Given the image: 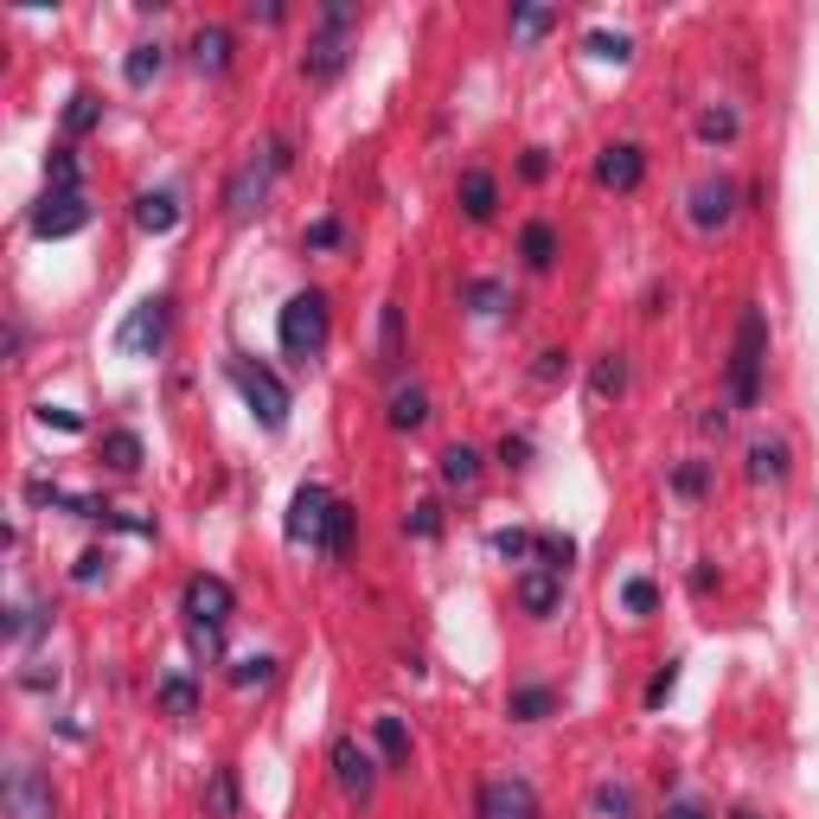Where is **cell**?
Here are the masks:
<instances>
[{
    "instance_id": "cell-10",
    "label": "cell",
    "mask_w": 819,
    "mask_h": 819,
    "mask_svg": "<svg viewBox=\"0 0 819 819\" xmlns=\"http://www.w3.org/2000/svg\"><path fill=\"white\" fill-rule=\"evenodd\" d=\"M333 762V781H339V793H353V800H365V793L378 788V762H372V749H358L353 737H339L327 749Z\"/></svg>"
},
{
    "instance_id": "cell-38",
    "label": "cell",
    "mask_w": 819,
    "mask_h": 819,
    "mask_svg": "<svg viewBox=\"0 0 819 819\" xmlns=\"http://www.w3.org/2000/svg\"><path fill=\"white\" fill-rule=\"evenodd\" d=\"M269 679H276V660H269V653H250V660L230 665V685H269Z\"/></svg>"
},
{
    "instance_id": "cell-16",
    "label": "cell",
    "mask_w": 819,
    "mask_h": 819,
    "mask_svg": "<svg viewBox=\"0 0 819 819\" xmlns=\"http://www.w3.org/2000/svg\"><path fill=\"white\" fill-rule=\"evenodd\" d=\"M455 199H461V211H467L474 225H486V218L500 211V186H493V174L467 167V174H461V186H455Z\"/></svg>"
},
{
    "instance_id": "cell-30",
    "label": "cell",
    "mask_w": 819,
    "mask_h": 819,
    "mask_svg": "<svg viewBox=\"0 0 819 819\" xmlns=\"http://www.w3.org/2000/svg\"><path fill=\"white\" fill-rule=\"evenodd\" d=\"M698 135H704L711 148H717V141H737V135H742V116L730 109V102H711V109L698 116Z\"/></svg>"
},
{
    "instance_id": "cell-32",
    "label": "cell",
    "mask_w": 819,
    "mask_h": 819,
    "mask_svg": "<svg viewBox=\"0 0 819 819\" xmlns=\"http://www.w3.org/2000/svg\"><path fill=\"white\" fill-rule=\"evenodd\" d=\"M384 358H378V365H397V358H404V307H397V302H384Z\"/></svg>"
},
{
    "instance_id": "cell-25",
    "label": "cell",
    "mask_w": 819,
    "mask_h": 819,
    "mask_svg": "<svg viewBox=\"0 0 819 819\" xmlns=\"http://www.w3.org/2000/svg\"><path fill=\"white\" fill-rule=\"evenodd\" d=\"M160 71H167V46H135V51L122 58V77L135 83V90H148Z\"/></svg>"
},
{
    "instance_id": "cell-18",
    "label": "cell",
    "mask_w": 819,
    "mask_h": 819,
    "mask_svg": "<svg viewBox=\"0 0 819 819\" xmlns=\"http://www.w3.org/2000/svg\"><path fill=\"white\" fill-rule=\"evenodd\" d=\"M193 65L211 71V77L230 65V32H225V26H199V32H193Z\"/></svg>"
},
{
    "instance_id": "cell-29",
    "label": "cell",
    "mask_w": 819,
    "mask_h": 819,
    "mask_svg": "<svg viewBox=\"0 0 819 819\" xmlns=\"http://www.w3.org/2000/svg\"><path fill=\"white\" fill-rule=\"evenodd\" d=\"M589 391H595L602 404H609V397H621V391H628V358H621V353H602V358H595V378H589Z\"/></svg>"
},
{
    "instance_id": "cell-47",
    "label": "cell",
    "mask_w": 819,
    "mask_h": 819,
    "mask_svg": "<svg viewBox=\"0 0 819 819\" xmlns=\"http://www.w3.org/2000/svg\"><path fill=\"white\" fill-rule=\"evenodd\" d=\"M102 570H109V551H83L77 557V583H97Z\"/></svg>"
},
{
    "instance_id": "cell-1",
    "label": "cell",
    "mask_w": 819,
    "mask_h": 819,
    "mask_svg": "<svg viewBox=\"0 0 819 819\" xmlns=\"http://www.w3.org/2000/svg\"><path fill=\"white\" fill-rule=\"evenodd\" d=\"M179 609H186V628H193V647H199V660H218V634H225V621L237 614V595H230L225 576H211L199 570L186 595H179Z\"/></svg>"
},
{
    "instance_id": "cell-35",
    "label": "cell",
    "mask_w": 819,
    "mask_h": 819,
    "mask_svg": "<svg viewBox=\"0 0 819 819\" xmlns=\"http://www.w3.org/2000/svg\"><path fill=\"white\" fill-rule=\"evenodd\" d=\"M544 570H570V557H576V544L570 537H557V532H537V551H532Z\"/></svg>"
},
{
    "instance_id": "cell-4",
    "label": "cell",
    "mask_w": 819,
    "mask_h": 819,
    "mask_svg": "<svg viewBox=\"0 0 819 819\" xmlns=\"http://www.w3.org/2000/svg\"><path fill=\"white\" fill-rule=\"evenodd\" d=\"M327 333H333V314H327V295H320V288L295 295V302L282 307V320H276L282 353L295 358V365H307V358L327 353Z\"/></svg>"
},
{
    "instance_id": "cell-34",
    "label": "cell",
    "mask_w": 819,
    "mask_h": 819,
    "mask_svg": "<svg viewBox=\"0 0 819 819\" xmlns=\"http://www.w3.org/2000/svg\"><path fill=\"white\" fill-rule=\"evenodd\" d=\"M704 486H711V467H704V461L672 467V493H679V500H704Z\"/></svg>"
},
{
    "instance_id": "cell-33",
    "label": "cell",
    "mask_w": 819,
    "mask_h": 819,
    "mask_svg": "<svg viewBox=\"0 0 819 819\" xmlns=\"http://www.w3.org/2000/svg\"><path fill=\"white\" fill-rule=\"evenodd\" d=\"M551 26H557L551 7H519V13H512V39H544Z\"/></svg>"
},
{
    "instance_id": "cell-14",
    "label": "cell",
    "mask_w": 819,
    "mask_h": 819,
    "mask_svg": "<svg viewBox=\"0 0 819 819\" xmlns=\"http://www.w3.org/2000/svg\"><path fill=\"white\" fill-rule=\"evenodd\" d=\"M730 211H737V186L730 179H698L691 186V225L698 230H723Z\"/></svg>"
},
{
    "instance_id": "cell-52",
    "label": "cell",
    "mask_w": 819,
    "mask_h": 819,
    "mask_svg": "<svg viewBox=\"0 0 819 819\" xmlns=\"http://www.w3.org/2000/svg\"><path fill=\"white\" fill-rule=\"evenodd\" d=\"M730 819H756V813H730Z\"/></svg>"
},
{
    "instance_id": "cell-41",
    "label": "cell",
    "mask_w": 819,
    "mask_h": 819,
    "mask_svg": "<svg viewBox=\"0 0 819 819\" xmlns=\"http://www.w3.org/2000/svg\"><path fill=\"white\" fill-rule=\"evenodd\" d=\"M211 813H218V819L237 813V781H230V768H218V774H211Z\"/></svg>"
},
{
    "instance_id": "cell-3",
    "label": "cell",
    "mask_w": 819,
    "mask_h": 819,
    "mask_svg": "<svg viewBox=\"0 0 819 819\" xmlns=\"http://www.w3.org/2000/svg\"><path fill=\"white\" fill-rule=\"evenodd\" d=\"M353 26H358V7H346V0L320 7V32H314V39H307V51H302V77H307V83H333V77L346 71Z\"/></svg>"
},
{
    "instance_id": "cell-51",
    "label": "cell",
    "mask_w": 819,
    "mask_h": 819,
    "mask_svg": "<svg viewBox=\"0 0 819 819\" xmlns=\"http://www.w3.org/2000/svg\"><path fill=\"white\" fill-rule=\"evenodd\" d=\"M665 819H704V807H698V800H679V807H672Z\"/></svg>"
},
{
    "instance_id": "cell-31",
    "label": "cell",
    "mask_w": 819,
    "mask_h": 819,
    "mask_svg": "<svg viewBox=\"0 0 819 819\" xmlns=\"http://www.w3.org/2000/svg\"><path fill=\"white\" fill-rule=\"evenodd\" d=\"M97 122H102V97L97 90H77L71 109H65V135H90Z\"/></svg>"
},
{
    "instance_id": "cell-15",
    "label": "cell",
    "mask_w": 819,
    "mask_h": 819,
    "mask_svg": "<svg viewBox=\"0 0 819 819\" xmlns=\"http://www.w3.org/2000/svg\"><path fill=\"white\" fill-rule=\"evenodd\" d=\"M7 807L20 819H51V788H39L32 768H13V774H7Z\"/></svg>"
},
{
    "instance_id": "cell-27",
    "label": "cell",
    "mask_w": 819,
    "mask_h": 819,
    "mask_svg": "<svg viewBox=\"0 0 819 819\" xmlns=\"http://www.w3.org/2000/svg\"><path fill=\"white\" fill-rule=\"evenodd\" d=\"M46 193H83V160L71 148H58L46 160Z\"/></svg>"
},
{
    "instance_id": "cell-43",
    "label": "cell",
    "mask_w": 819,
    "mask_h": 819,
    "mask_svg": "<svg viewBox=\"0 0 819 819\" xmlns=\"http://www.w3.org/2000/svg\"><path fill=\"white\" fill-rule=\"evenodd\" d=\"M589 51H595V58H614V65H621V58L634 51V39H628V32H589Z\"/></svg>"
},
{
    "instance_id": "cell-19",
    "label": "cell",
    "mask_w": 819,
    "mask_h": 819,
    "mask_svg": "<svg viewBox=\"0 0 819 819\" xmlns=\"http://www.w3.org/2000/svg\"><path fill=\"white\" fill-rule=\"evenodd\" d=\"M154 698H160V711H167V717H193V711H199V685H193L186 672H167V679L154 685Z\"/></svg>"
},
{
    "instance_id": "cell-9",
    "label": "cell",
    "mask_w": 819,
    "mask_h": 819,
    "mask_svg": "<svg viewBox=\"0 0 819 819\" xmlns=\"http://www.w3.org/2000/svg\"><path fill=\"white\" fill-rule=\"evenodd\" d=\"M474 813L481 819H544V807H537V788L525 774H500V781L481 788V807H474Z\"/></svg>"
},
{
    "instance_id": "cell-11",
    "label": "cell",
    "mask_w": 819,
    "mask_h": 819,
    "mask_svg": "<svg viewBox=\"0 0 819 819\" xmlns=\"http://www.w3.org/2000/svg\"><path fill=\"white\" fill-rule=\"evenodd\" d=\"M83 225H90V205H83V193H46V199H39V211H32V230H39V237H77Z\"/></svg>"
},
{
    "instance_id": "cell-21",
    "label": "cell",
    "mask_w": 819,
    "mask_h": 819,
    "mask_svg": "<svg viewBox=\"0 0 819 819\" xmlns=\"http://www.w3.org/2000/svg\"><path fill=\"white\" fill-rule=\"evenodd\" d=\"M749 481L756 486L788 481V442H756V448H749Z\"/></svg>"
},
{
    "instance_id": "cell-48",
    "label": "cell",
    "mask_w": 819,
    "mask_h": 819,
    "mask_svg": "<svg viewBox=\"0 0 819 819\" xmlns=\"http://www.w3.org/2000/svg\"><path fill=\"white\" fill-rule=\"evenodd\" d=\"M570 372V353H537V378H563Z\"/></svg>"
},
{
    "instance_id": "cell-28",
    "label": "cell",
    "mask_w": 819,
    "mask_h": 819,
    "mask_svg": "<svg viewBox=\"0 0 819 819\" xmlns=\"http://www.w3.org/2000/svg\"><path fill=\"white\" fill-rule=\"evenodd\" d=\"M378 756H384V768H410V730H404V717H378Z\"/></svg>"
},
{
    "instance_id": "cell-42",
    "label": "cell",
    "mask_w": 819,
    "mask_h": 819,
    "mask_svg": "<svg viewBox=\"0 0 819 819\" xmlns=\"http://www.w3.org/2000/svg\"><path fill=\"white\" fill-rule=\"evenodd\" d=\"M493 551H500L506 563H519V557H532L537 551V537L532 532H493Z\"/></svg>"
},
{
    "instance_id": "cell-44",
    "label": "cell",
    "mask_w": 819,
    "mask_h": 819,
    "mask_svg": "<svg viewBox=\"0 0 819 819\" xmlns=\"http://www.w3.org/2000/svg\"><path fill=\"white\" fill-rule=\"evenodd\" d=\"M672 685H679V660H665L660 672H653V685H647V711H660L665 698H672Z\"/></svg>"
},
{
    "instance_id": "cell-49",
    "label": "cell",
    "mask_w": 819,
    "mask_h": 819,
    "mask_svg": "<svg viewBox=\"0 0 819 819\" xmlns=\"http://www.w3.org/2000/svg\"><path fill=\"white\" fill-rule=\"evenodd\" d=\"M525 455H532V442H525V435H506V442H500V461H506V467H519Z\"/></svg>"
},
{
    "instance_id": "cell-13",
    "label": "cell",
    "mask_w": 819,
    "mask_h": 819,
    "mask_svg": "<svg viewBox=\"0 0 819 819\" xmlns=\"http://www.w3.org/2000/svg\"><path fill=\"white\" fill-rule=\"evenodd\" d=\"M595 179H602L609 193H634L640 179H647V148H634V141H614V148H602Z\"/></svg>"
},
{
    "instance_id": "cell-24",
    "label": "cell",
    "mask_w": 819,
    "mask_h": 819,
    "mask_svg": "<svg viewBox=\"0 0 819 819\" xmlns=\"http://www.w3.org/2000/svg\"><path fill=\"white\" fill-rule=\"evenodd\" d=\"M423 423H430V391L404 384V391L391 397V430H423Z\"/></svg>"
},
{
    "instance_id": "cell-37",
    "label": "cell",
    "mask_w": 819,
    "mask_h": 819,
    "mask_svg": "<svg viewBox=\"0 0 819 819\" xmlns=\"http://www.w3.org/2000/svg\"><path fill=\"white\" fill-rule=\"evenodd\" d=\"M628 813H634V793L602 781V788H595V819H628Z\"/></svg>"
},
{
    "instance_id": "cell-23",
    "label": "cell",
    "mask_w": 819,
    "mask_h": 819,
    "mask_svg": "<svg viewBox=\"0 0 819 819\" xmlns=\"http://www.w3.org/2000/svg\"><path fill=\"white\" fill-rule=\"evenodd\" d=\"M442 481H448V486H474V481H481V448L448 442V448H442Z\"/></svg>"
},
{
    "instance_id": "cell-17",
    "label": "cell",
    "mask_w": 819,
    "mask_h": 819,
    "mask_svg": "<svg viewBox=\"0 0 819 819\" xmlns=\"http://www.w3.org/2000/svg\"><path fill=\"white\" fill-rule=\"evenodd\" d=\"M135 225L148 230V237H167V230L179 225V199L174 193H141V199H135Z\"/></svg>"
},
{
    "instance_id": "cell-36",
    "label": "cell",
    "mask_w": 819,
    "mask_h": 819,
    "mask_svg": "<svg viewBox=\"0 0 819 819\" xmlns=\"http://www.w3.org/2000/svg\"><path fill=\"white\" fill-rule=\"evenodd\" d=\"M621 609H628V614H653V609H660V589L647 583V576H628V583H621Z\"/></svg>"
},
{
    "instance_id": "cell-46",
    "label": "cell",
    "mask_w": 819,
    "mask_h": 819,
    "mask_svg": "<svg viewBox=\"0 0 819 819\" xmlns=\"http://www.w3.org/2000/svg\"><path fill=\"white\" fill-rule=\"evenodd\" d=\"M39 423H46V430H65V435H77V430H83V423H77L71 410H58V404H39Z\"/></svg>"
},
{
    "instance_id": "cell-45",
    "label": "cell",
    "mask_w": 819,
    "mask_h": 819,
    "mask_svg": "<svg viewBox=\"0 0 819 819\" xmlns=\"http://www.w3.org/2000/svg\"><path fill=\"white\" fill-rule=\"evenodd\" d=\"M410 532H416V537H435V532H442V506H435V500H423V506L410 512Z\"/></svg>"
},
{
    "instance_id": "cell-40",
    "label": "cell",
    "mask_w": 819,
    "mask_h": 819,
    "mask_svg": "<svg viewBox=\"0 0 819 819\" xmlns=\"http://www.w3.org/2000/svg\"><path fill=\"white\" fill-rule=\"evenodd\" d=\"M302 244L307 250H339V244H346V225H339V218H314Z\"/></svg>"
},
{
    "instance_id": "cell-20",
    "label": "cell",
    "mask_w": 819,
    "mask_h": 819,
    "mask_svg": "<svg viewBox=\"0 0 819 819\" xmlns=\"http://www.w3.org/2000/svg\"><path fill=\"white\" fill-rule=\"evenodd\" d=\"M506 711L519 717V723H544V717L557 711V691H551V685H519L506 698Z\"/></svg>"
},
{
    "instance_id": "cell-26",
    "label": "cell",
    "mask_w": 819,
    "mask_h": 819,
    "mask_svg": "<svg viewBox=\"0 0 819 819\" xmlns=\"http://www.w3.org/2000/svg\"><path fill=\"white\" fill-rule=\"evenodd\" d=\"M102 461H109L116 474H135V467H141V435H135V430H109V435H102Z\"/></svg>"
},
{
    "instance_id": "cell-5",
    "label": "cell",
    "mask_w": 819,
    "mask_h": 819,
    "mask_svg": "<svg viewBox=\"0 0 819 819\" xmlns=\"http://www.w3.org/2000/svg\"><path fill=\"white\" fill-rule=\"evenodd\" d=\"M282 167H288V141H269L263 154H250V160L230 174V186H225V211H230V218L263 211V199H269V186H276Z\"/></svg>"
},
{
    "instance_id": "cell-2",
    "label": "cell",
    "mask_w": 819,
    "mask_h": 819,
    "mask_svg": "<svg viewBox=\"0 0 819 819\" xmlns=\"http://www.w3.org/2000/svg\"><path fill=\"white\" fill-rule=\"evenodd\" d=\"M762 372H768V314L762 307H742L737 346H730V404L737 410L762 404Z\"/></svg>"
},
{
    "instance_id": "cell-8",
    "label": "cell",
    "mask_w": 819,
    "mask_h": 819,
    "mask_svg": "<svg viewBox=\"0 0 819 819\" xmlns=\"http://www.w3.org/2000/svg\"><path fill=\"white\" fill-rule=\"evenodd\" d=\"M167 320H174V302H167V295H148V302H141L122 327H116V353L154 358L160 346H167Z\"/></svg>"
},
{
    "instance_id": "cell-6",
    "label": "cell",
    "mask_w": 819,
    "mask_h": 819,
    "mask_svg": "<svg viewBox=\"0 0 819 819\" xmlns=\"http://www.w3.org/2000/svg\"><path fill=\"white\" fill-rule=\"evenodd\" d=\"M230 384H237V397L250 404V416L263 430H282L288 423V384L269 372V365H256V358H230Z\"/></svg>"
},
{
    "instance_id": "cell-50",
    "label": "cell",
    "mask_w": 819,
    "mask_h": 819,
    "mask_svg": "<svg viewBox=\"0 0 819 819\" xmlns=\"http://www.w3.org/2000/svg\"><path fill=\"white\" fill-rule=\"evenodd\" d=\"M519 174L532 179V186H537L544 174H551V160H544V148H532V154H525V160H519Z\"/></svg>"
},
{
    "instance_id": "cell-12",
    "label": "cell",
    "mask_w": 819,
    "mask_h": 819,
    "mask_svg": "<svg viewBox=\"0 0 819 819\" xmlns=\"http://www.w3.org/2000/svg\"><path fill=\"white\" fill-rule=\"evenodd\" d=\"M512 595H519V609L532 614V621H551V614L563 609V570H544V563H537V570H519V589H512Z\"/></svg>"
},
{
    "instance_id": "cell-39",
    "label": "cell",
    "mask_w": 819,
    "mask_h": 819,
    "mask_svg": "<svg viewBox=\"0 0 819 819\" xmlns=\"http://www.w3.org/2000/svg\"><path fill=\"white\" fill-rule=\"evenodd\" d=\"M461 302H474V314H500V307H506V288H500V282H467Z\"/></svg>"
},
{
    "instance_id": "cell-22",
    "label": "cell",
    "mask_w": 819,
    "mask_h": 819,
    "mask_svg": "<svg viewBox=\"0 0 819 819\" xmlns=\"http://www.w3.org/2000/svg\"><path fill=\"white\" fill-rule=\"evenodd\" d=\"M519 256H525V269H551V263H557V230L544 225V218H537V225H525Z\"/></svg>"
},
{
    "instance_id": "cell-7",
    "label": "cell",
    "mask_w": 819,
    "mask_h": 819,
    "mask_svg": "<svg viewBox=\"0 0 819 819\" xmlns=\"http://www.w3.org/2000/svg\"><path fill=\"white\" fill-rule=\"evenodd\" d=\"M333 512H339V500H333L327 486L307 481L295 500H288V544H307V551H327L333 537Z\"/></svg>"
}]
</instances>
